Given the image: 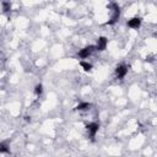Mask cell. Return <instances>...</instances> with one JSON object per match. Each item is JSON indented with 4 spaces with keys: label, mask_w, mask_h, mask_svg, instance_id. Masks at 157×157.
<instances>
[{
    "label": "cell",
    "mask_w": 157,
    "mask_h": 157,
    "mask_svg": "<svg viewBox=\"0 0 157 157\" xmlns=\"http://www.w3.org/2000/svg\"><path fill=\"white\" fill-rule=\"evenodd\" d=\"M107 44H108V39H107L105 37H99V38L97 39V45H96V50H99V52L104 50V49L107 48Z\"/></svg>",
    "instance_id": "5b68a950"
},
{
    "label": "cell",
    "mask_w": 157,
    "mask_h": 157,
    "mask_svg": "<svg viewBox=\"0 0 157 157\" xmlns=\"http://www.w3.org/2000/svg\"><path fill=\"white\" fill-rule=\"evenodd\" d=\"M128 26L130 28H134V29H137L140 26H141V18L140 17H132L128 21Z\"/></svg>",
    "instance_id": "8992f818"
},
{
    "label": "cell",
    "mask_w": 157,
    "mask_h": 157,
    "mask_svg": "<svg viewBox=\"0 0 157 157\" xmlns=\"http://www.w3.org/2000/svg\"><path fill=\"white\" fill-rule=\"evenodd\" d=\"M7 151H9V150H7L6 144H5V142H1V144H0V152L4 153V152H7Z\"/></svg>",
    "instance_id": "8fae6325"
},
{
    "label": "cell",
    "mask_w": 157,
    "mask_h": 157,
    "mask_svg": "<svg viewBox=\"0 0 157 157\" xmlns=\"http://www.w3.org/2000/svg\"><path fill=\"white\" fill-rule=\"evenodd\" d=\"M96 50V47L94 45H88V47H85L83 49H81L80 52H78V56L80 58H82V59H85V58H88L93 52Z\"/></svg>",
    "instance_id": "3957f363"
},
{
    "label": "cell",
    "mask_w": 157,
    "mask_h": 157,
    "mask_svg": "<svg viewBox=\"0 0 157 157\" xmlns=\"http://www.w3.org/2000/svg\"><path fill=\"white\" fill-rule=\"evenodd\" d=\"M126 74H128V66L125 64H120V65H118L115 67V76L118 78H120V80L124 78Z\"/></svg>",
    "instance_id": "7a4b0ae2"
},
{
    "label": "cell",
    "mask_w": 157,
    "mask_h": 157,
    "mask_svg": "<svg viewBox=\"0 0 157 157\" xmlns=\"http://www.w3.org/2000/svg\"><path fill=\"white\" fill-rule=\"evenodd\" d=\"M34 92H36V94L37 96H40L42 94V92H43V86L39 83V85H37L36 86V88H34Z\"/></svg>",
    "instance_id": "30bf717a"
},
{
    "label": "cell",
    "mask_w": 157,
    "mask_h": 157,
    "mask_svg": "<svg viewBox=\"0 0 157 157\" xmlns=\"http://www.w3.org/2000/svg\"><path fill=\"white\" fill-rule=\"evenodd\" d=\"M25 119H26V121H31V118L29 117H25Z\"/></svg>",
    "instance_id": "7c38bea8"
},
{
    "label": "cell",
    "mask_w": 157,
    "mask_h": 157,
    "mask_svg": "<svg viewBox=\"0 0 157 157\" xmlns=\"http://www.w3.org/2000/svg\"><path fill=\"white\" fill-rule=\"evenodd\" d=\"M10 9H11V4H10V1L4 0V1H2V11L6 13V12L10 11Z\"/></svg>",
    "instance_id": "ba28073f"
},
{
    "label": "cell",
    "mask_w": 157,
    "mask_h": 157,
    "mask_svg": "<svg viewBox=\"0 0 157 157\" xmlns=\"http://www.w3.org/2000/svg\"><path fill=\"white\" fill-rule=\"evenodd\" d=\"M109 9L112 10V16H110V20L107 22V25H114L120 16V10H119L118 4H115V2H112L109 5Z\"/></svg>",
    "instance_id": "6da1fadb"
},
{
    "label": "cell",
    "mask_w": 157,
    "mask_h": 157,
    "mask_svg": "<svg viewBox=\"0 0 157 157\" xmlns=\"http://www.w3.org/2000/svg\"><path fill=\"white\" fill-rule=\"evenodd\" d=\"M98 128H99V124L98 123H90V124L86 125V130H87V132H88V135H90V137L92 140H93L96 132L98 131Z\"/></svg>",
    "instance_id": "277c9868"
},
{
    "label": "cell",
    "mask_w": 157,
    "mask_h": 157,
    "mask_svg": "<svg viewBox=\"0 0 157 157\" xmlns=\"http://www.w3.org/2000/svg\"><path fill=\"white\" fill-rule=\"evenodd\" d=\"M80 65H81V67H82L85 71H90V70L92 69V65H91L90 63H86V61H80Z\"/></svg>",
    "instance_id": "9c48e42d"
},
{
    "label": "cell",
    "mask_w": 157,
    "mask_h": 157,
    "mask_svg": "<svg viewBox=\"0 0 157 157\" xmlns=\"http://www.w3.org/2000/svg\"><path fill=\"white\" fill-rule=\"evenodd\" d=\"M91 103H87V102H83V103H80L77 107H76V109L77 110H87V109H90L91 108Z\"/></svg>",
    "instance_id": "52a82bcc"
}]
</instances>
